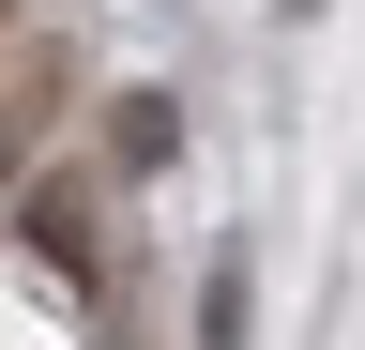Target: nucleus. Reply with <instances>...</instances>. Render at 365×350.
<instances>
[{
    "instance_id": "nucleus-1",
    "label": "nucleus",
    "mask_w": 365,
    "mask_h": 350,
    "mask_svg": "<svg viewBox=\"0 0 365 350\" xmlns=\"http://www.w3.org/2000/svg\"><path fill=\"white\" fill-rule=\"evenodd\" d=\"M122 153H137V168H168V153H182V107H168V92H137V107H122Z\"/></svg>"
},
{
    "instance_id": "nucleus-2",
    "label": "nucleus",
    "mask_w": 365,
    "mask_h": 350,
    "mask_svg": "<svg viewBox=\"0 0 365 350\" xmlns=\"http://www.w3.org/2000/svg\"><path fill=\"white\" fill-rule=\"evenodd\" d=\"M31 244H46V259H61V274H76V259H91V229H76V183H46V198H31Z\"/></svg>"
},
{
    "instance_id": "nucleus-3",
    "label": "nucleus",
    "mask_w": 365,
    "mask_h": 350,
    "mask_svg": "<svg viewBox=\"0 0 365 350\" xmlns=\"http://www.w3.org/2000/svg\"><path fill=\"white\" fill-rule=\"evenodd\" d=\"M198 335H213V350H244V259H213V289H198Z\"/></svg>"
},
{
    "instance_id": "nucleus-4",
    "label": "nucleus",
    "mask_w": 365,
    "mask_h": 350,
    "mask_svg": "<svg viewBox=\"0 0 365 350\" xmlns=\"http://www.w3.org/2000/svg\"><path fill=\"white\" fill-rule=\"evenodd\" d=\"M0 16H16V0H0Z\"/></svg>"
}]
</instances>
